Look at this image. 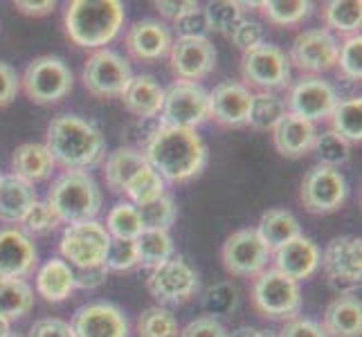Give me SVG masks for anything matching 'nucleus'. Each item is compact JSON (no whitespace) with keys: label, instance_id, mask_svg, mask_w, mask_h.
Returning <instances> with one entry per match:
<instances>
[{"label":"nucleus","instance_id":"obj_1","mask_svg":"<svg viewBox=\"0 0 362 337\" xmlns=\"http://www.w3.org/2000/svg\"><path fill=\"white\" fill-rule=\"evenodd\" d=\"M144 158L165 182H189L207 167V144L196 131L160 126L151 133L144 148Z\"/></svg>","mask_w":362,"mask_h":337},{"label":"nucleus","instance_id":"obj_2","mask_svg":"<svg viewBox=\"0 0 362 337\" xmlns=\"http://www.w3.org/2000/svg\"><path fill=\"white\" fill-rule=\"evenodd\" d=\"M45 146L54 165H61L66 171H88L102 162L106 137L97 124L64 112L47 124Z\"/></svg>","mask_w":362,"mask_h":337},{"label":"nucleus","instance_id":"obj_3","mask_svg":"<svg viewBox=\"0 0 362 337\" xmlns=\"http://www.w3.org/2000/svg\"><path fill=\"white\" fill-rule=\"evenodd\" d=\"M124 18L119 0H72L66 9V34L83 49H102L119 34Z\"/></svg>","mask_w":362,"mask_h":337},{"label":"nucleus","instance_id":"obj_4","mask_svg":"<svg viewBox=\"0 0 362 337\" xmlns=\"http://www.w3.org/2000/svg\"><path fill=\"white\" fill-rule=\"evenodd\" d=\"M45 203L57 211L61 223L95 220L104 203L99 182L88 171H64L52 180Z\"/></svg>","mask_w":362,"mask_h":337},{"label":"nucleus","instance_id":"obj_5","mask_svg":"<svg viewBox=\"0 0 362 337\" xmlns=\"http://www.w3.org/2000/svg\"><path fill=\"white\" fill-rule=\"evenodd\" d=\"M72 70L61 57L43 54L32 59L21 77V88L30 102L52 106L72 93Z\"/></svg>","mask_w":362,"mask_h":337},{"label":"nucleus","instance_id":"obj_6","mask_svg":"<svg viewBox=\"0 0 362 337\" xmlns=\"http://www.w3.org/2000/svg\"><path fill=\"white\" fill-rule=\"evenodd\" d=\"M252 304L257 313L274 321H291L302 310L299 283L284 277L277 270H264L252 283Z\"/></svg>","mask_w":362,"mask_h":337},{"label":"nucleus","instance_id":"obj_7","mask_svg":"<svg viewBox=\"0 0 362 337\" xmlns=\"http://www.w3.org/2000/svg\"><path fill=\"white\" fill-rule=\"evenodd\" d=\"M160 117L162 126L196 131L209 119V90L201 83L176 79L165 90Z\"/></svg>","mask_w":362,"mask_h":337},{"label":"nucleus","instance_id":"obj_8","mask_svg":"<svg viewBox=\"0 0 362 337\" xmlns=\"http://www.w3.org/2000/svg\"><path fill=\"white\" fill-rule=\"evenodd\" d=\"M131 79H133L131 64L110 47L95 49V52L86 59L83 70H81L83 88L99 99L122 97L124 90L129 88Z\"/></svg>","mask_w":362,"mask_h":337},{"label":"nucleus","instance_id":"obj_9","mask_svg":"<svg viewBox=\"0 0 362 337\" xmlns=\"http://www.w3.org/2000/svg\"><path fill=\"white\" fill-rule=\"evenodd\" d=\"M243 85H255L259 93H274L291 85V61L279 45L261 43L241 59Z\"/></svg>","mask_w":362,"mask_h":337},{"label":"nucleus","instance_id":"obj_10","mask_svg":"<svg viewBox=\"0 0 362 337\" xmlns=\"http://www.w3.org/2000/svg\"><path fill=\"white\" fill-rule=\"evenodd\" d=\"M349 196V182L340 169L315 165L302 178L299 201L310 214H331L338 211Z\"/></svg>","mask_w":362,"mask_h":337},{"label":"nucleus","instance_id":"obj_11","mask_svg":"<svg viewBox=\"0 0 362 337\" xmlns=\"http://www.w3.org/2000/svg\"><path fill=\"white\" fill-rule=\"evenodd\" d=\"M146 288L160 304H185L201 288V279L185 256H171L165 264L151 268Z\"/></svg>","mask_w":362,"mask_h":337},{"label":"nucleus","instance_id":"obj_12","mask_svg":"<svg viewBox=\"0 0 362 337\" xmlns=\"http://www.w3.org/2000/svg\"><path fill=\"white\" fill-rule=\"evenodd\" d=\"M110 245V234L99 220H86L68 225L61 236V254L72 268L102 266Z\"/></svg>","mask_w":362,"mask_h":337},{"label":"nucleus","instance_id":"obj_13","mask_svg":"<svg viewBox=\"0 0 362 337\" xmlns=\"http://www.w3.org/2000/svg\"><path fill=\"white\" fill-rule=\"evenodd\" d=\"M338 49H340V43L329 30H324V28L304 30L302 34L295 36L288 61L297 70L320 77L322 72L335 68Z\"/></svg>","mask_w":362,"mask_h":337},{"label":"nucleus","instance_id":"obj_14","mask_svg":"<svg viewBox=\"0 0 362 337\" xmlns=\"http://www.w3.org/2000/svg\"><path fill=\"white\" fill-rule=\"evenodd\" d=\"M338 102V93L327 79L304 74L297 83L291 85L288 99H286V110L291 115L315 124L320 119H329Z\"/></svg>","mask_w":362,"mask_h":337},{"label":"nucleus","instance_id":"obj_15","mask_svg":"<svg viewBox=\"0 0 362 337\" xmlns=\"http://www.w3.org/2000/svg\"><path fill=\"white\" fill-rule=\"evenodd\" d=\"M169 64L178 81L198 83L216 68V47L207 36H178L169 49Z\"/></svg>","mask_w":362,"mask_h":337},{"label":"nucleus","instance_id":"obj_16","mask_svg":"<svg viewBox=\"0 0 362 337\" xmlns=\"http://www.w3.org/2000/svg\"><path fill=\"white\" fill-rule=\"evenodd\" d=\"M221 259L232 277H257L268 266L270 249L261 243L252 227H243L228 236L221 249Z\"/></svg>","mask_w":362,"mask_h":337},{"label":"nucleus","instance_id":"obj_17","mask_svg":"<svg viewBox=\"0 0 362 337\" xmlns=\"http://www.w3.org/2000/svg\"><path fill=\"white\" fill-rule=\"evenodd\" d=\"M320 266L335 288H354L362 279V241L358 236H335L324 247Z\"/></svg>","mask_w":362,"mask_h":337},{"label":"nucleus","instance_id":"obj_18","mask_svg":"<svg viewBox=\"0 0 362 337\" xmlns=\"http://www.w3.org/2000/svg\"><path fill=\"white\" fill-rule=\"evenodd\" d=\"M70 329L74 337H129V319L110 302H93L74 310Z\"/></svg>","mask_w":362,"mask_h":337},{"label":"nucleus","instance_id":"obj_19","mask_svg":"<svg viewBox=\"0 0 362 337\" xmlns=\"http://www.w3.org/2000/svg\"><path fill=\"white\" fill-rule=\"evenodd\" d=\"M252 95L247 85L239 81H223L209 93V119H214L223 129L247 126Z\"/></svg>","mask_w":362,"mask_h":337},{"label":"nucleus","instance_id":"obj_20","mask_svg":"<svg viewBox=\"0 0 362 337\" xmlns=\"http://www.w3.org/2000/svg\"><path fill=\"white\" fill-rule=\"evenodd\" d=\"M124 45H127L133 59L144 61V64H153V61L169 57L173 39L165 23L156 18H142L135 20L129 28L127 36H124Z\"/></svg>","mask_w":362,"mask_h":337},{"label":"nucleus","instance_id":"obj_21","mask_svg":"<svg viewBox=\"0 0 362 337\" xmlns=\"http://www.w3.org/2000/svg\"><path fill=\"white\" fill-rule=\"evenodd\" d=\"M39 252L23 230H0V279H25L34 272Z\"/></svg>","mask_w":362,"mask_h":337},{"label":"nucleus","instance_id":"obj_22","mask_svg":"<svg viewBox=\"0 0 362 337\" xmlns=\"http://www.w3.org/2000/svg\"><path fill=\"white\" fill-rule=\"evenodd\" d=\"M320 256L322 252L313 241L306 236H297V239L274 249V270L299 283L317 272Z\"/></svg>","mask_w":362,"mask_h":337},{"label":"nucleus","instance_id":"obj_23","mask_svg":"<svg viewBox=\"0 0 362 337\" xmlns=\"http://www.w3.org/2000/svg\"><path fill=\"white\" fill-rule=\"evenodd\" d=\"M272 140H274V148L284 158L297 160L313 151L317 140V129L313 122L286 112L281 122L272 129Z\"/></svg>","mask_w":362,"mask_h":337},{"label":"nucleus","instance_id":"obj_24","mask_svg":"<svg viewBox=\"0 0 362 337\" xmlns=\"http://www.w3.org/2000/svg\"><path fill=\"white\" fill-rule=\"evenodd\" d=\"M322 329L329 337H360L362 333V306L356 292L346 290L324 310Z\"/></svg>","mask_w":362,"mask_h":337},{"label":"nucleus","instance_id":"obj_25","mask_svg":"<svg viewBox=\"0 0 362 337\" xmlns=\"http://www.w3.org/2000/svg\"><path fill=\"white\" fill-rule=\"evenodd\" d=\"M119 99L131 115L140 119H151L160 115L162 102H165V88L153 74H137V77L131 79L129 88L124 90Z\"/></svg>","mask_w":362,"mask_h":337},{"label":"nucleus","instance_id":"obj_26","mask_svg":"<svg viewBox=\"0 0 362 337\" xmlns=\"http://www.w3.org/2000/svg\"><path fill=\"white\" fill-rule=\"evenodd\" d=\"M148 167V162L140 148L133 146H119L110 151L104 165V178L106 187L113 194H127V187L133 182V178L140 171Z\"/></svg>","mask_w":362,"mask_h":337},{"label":"nucleus","instance_id":"obj_27","mask_svg":"<svg viewBox=\"0 0 362 337\" xmlns=\"http://www.w3.org/2000/svg\"><path fill=\"white\" fill-rule=\"evenodd\" d=\"M36 201L39 198H36L34 184L16 178L14 173L0 176V223H23V218L28 216V211Z\"/></svg>","mask_w":362,"mask_h":337},{"label":"nucleus","instance_id":"obj_28","mask_svg":"<svg viewBox=\"0 0 362 337\" xmlns=\"http://www.w3.org/2000/svg\"><path fill=\"white\" fill-rule=\"evenodd\" d=\"M54 160L49 155L47 146L39 142H25L16 146L14 155H11V171L14 176L25 182H43L52 176L54 171Z\"/></svg>","mask_w":362,"mask_h":337},{"label":"nucleus","instance_id":"obj_29","mask_svg":"<svg viewBox=\"0 0 362 337\" xmlns=\"http://www.w3.org/2000/svg\"><path fill=\"white\" fill-rule=\"evenodd\" d=\"M74 290V277L72 266L66 264L64 259H49L36 272V292H39L45 302H64Z\"/></svg>","mask_w":362,"mask_h":337},{"label":"nucleus","instance_id":"obj_30","mask_svg":"<svg viewBox=\"0 0 362 337\" xmlns=\"http://www.w3.org/2000/svg\"><path fill=\"white\" fill-rule=\"evenodd\" d=\"M261 243H264L270 252H274L277 247L284 243H288L297 236H302V227H299V220L286 209H268L261 214L257 230Z\"/></svg>","mask_w":362,"mask_h":337},{"label":"nucleus","instance_id":"obj_31","mask_svg":"<svg viewBox=\"0 0 362 337\" xmlns=\"http://www.w3.org/2000/svg\"><path fill=\"white\" fill-rule=\"evenodd\" d=\"M34 306V290L25 279H0V317L21 319Z\"/></svg>","mask_w":362,"mask_h":337},{"label":"nucleus","instance_id":"obj_32","mask_svg":"<svg viewBox=\"0 0 362 337\" xmlns=\"http://www.w3.org/2000/svg\"><path fill=\"white\" fill-rule=\"evenodd\" d=\"M137 266L156 268L173 256V239L169 232L162 230H142L135 239Z\"/></svg>","mask_w":362,"mask_h":337},{"label":"nucleus","instance_id":"obj_33","mask_svg":"<svg viewBox=\"0 0 362 337\" xmlns=\"http://www.w3.org/2000/svg\"><path fill=\"white\" fill-rule=\"evenodd\" d=\"M331 131L338 133L349 144H360L362 140V99L346 97L335 104L331 112Z\"/></svg>","mask_w":362,"mask_h":337},{"label":"nucleus","instance_id":"obj_34","mask_svg":"<svg viewBox=\"0 0 362 337\" xmlns=\"http://www.w3.org/2000/svg\"><path fill=\"white\" fill-rule=\"evenodd\" d=\"M322 20L333 32H340L349 36L360 34L362 23V5L354 0H331L322 7Z\"/></svg>","mask_w":362,"mask_h":337},{"label":"nucleus","instance_id":"obj_35","mask_svg":"<svg viewBox=\"0 0 362 337\" xmlns=\"http://www.w3.org/2000/svg\"><path fill=\"white\" fill-rule=\"evenodd\" d=\"M286 112H288L286 102L277 93H257L252 95L247 126H252L255 131H272Z\"/></svg>","mask_w":362,"mask_h":337},{"label":"nucleus","instance_id":"obj_36","mask_svg":"<svg viewBox=\"0 0 362 337\" xmlns=\"http://www.w3.org/2000/svg\"><path fill=\"white\" fill-rule=\"evenodd\" d=\"M257 7H261L268 23L279 28H293L313 14V3L308 0H268V3H257Z\"/></svg>","mask_w":362,"mask_h":337},{"label":"nucleus","instance_id":"obj_37","mask_svg":"<svg viewBox=\"0 0 362 337\" xmlns=\"http://www.w3.org/2000/svg\"><path fill=\"white\" fill-rule=\"evenodd\" d=\"M144 230L140 211L133 203H117L106 216V232L110 239H124V241H135L140 232Z\"/></svg>","mask_w":362,"mask_h":337},{"label":"nucleus","instance_id":"obj_38","mask_svg":"<svg viewBox=\"0 0 362 337\" xmlns=\"http://www.w3.org/2000/svg\"><path fill=\"white\" fill-rule=\"evenodd\" d=\"M178 319L165 306H151L137 317V337H178Z\"/></svg>","mask_w":362,"mask_h":337},{"label":"nucleus","instance_id":"obj_39","mask_svg":"<svg viewBox=\"0 0 362 337\" xmlns=\"http://www.w3.org/2000/svg\"><path fill=\"white\" fill-rule=\"evenodd\" d=\"M243 3H236V0H216V3H209L203 14L207 20V32H218L230 36L234 28L243 20Z\"/></svg>","mask_w":362,"mask_h":337},{"label":"nucleus","instance_id":"obj_40","mask_svg":"<svg viewBox=\"0 0 362 337\" xmlns=\"http://www.w3.org/2000/svg\"><path fill=\"white\" fill-rule=\"evenodd\" d=\"M313 151L320 160L317 165L340 169L342 165H346L349 158H351V144H349L346 140H342L338 133L324 131V133H317Z\"/></svg>","mask_w":362,"mask_h":337},{"label":"nucleus","instance_id":"obj_41","mask_svg":"<svg viewBox=\"0 0 362 337\" xmlns=\"http://www.w3.org/2000/svg\"><path fill=\"white\" fill-rule=\"evenodd\" d=\"M137 211H140V218H142L144 230H162V232H169V227L178 218V207H176V203H173L167 194L156 198V201H151V203L140 205V207H137Z\"/></svg>","mask_w":362,"mask_h":337},{"label":"nucleus","instance_id":"obj_42","mask_svg":"<svg viewBox=\"0 0 362 337\" xmlns=\"http://www.w3.org/2000/svg\"><path fill=\"white\" fill-rule=\"evenodd\" d=\"M127 196L131 198L135 207L151 203L156 198L165 196V180H162L151 167H146L144 171L137 173L133 182L127 187Z\"/></svg>","mask_w":362,"mask_h":337},{"label":"nucleus","instance_id":"obj_43","mask_svg":"<svg viewBox=\"0 0 362 337\" xmlns=\"http://www.w3.org/2000/svg\"><path fill=\"white\" fill-rule=\"evenodd\" d=\"M338 74L346 81H360L362 79V39L358 36H349V39L338 49Z\"/></svg>","mask_w":362,"mask_h":337},{"label":"nucleus","instance_id":"obj_44","mask_svg":"<svg viewBox=\"0 0 362 337\" xmlns=\"http://www.w3.org/2000/svg\"><path fill=\"white\" fill-rule=\"evenodd\" d=\"M236 302H239V290H236L230 281L211 285V288H207L203 295V308L209 313V317H214V319H216V315L232 313Z\"/></svg>","mask_w":362,"mask_h":337},{"label":"nucleus","instance_id":"obj_45","mask_svg":"<svg viewBox=\"0 0 362 337\" xmlns=\"http://www.w3.org/2000/svg\"><path fill=\"white\" fill-rule=\"evenodd\" d=\"M23 225H25V234H34V236H47L52 234L61 220L57 216V211L49 207L45 201H36L32 205V209L28 211V216L23 218Z\"/></svg>","mask_w":362,"mask_h":337},{"label":"nucleus","instance_id":"obj_46","mask_svg":"<svg viewBox=\"0 0 362 337\" xmlns=\"http://www.w3.org/2000/svg\"><path fill=\"white\" fill-rule=\"evenodd\" d=\"M104 266L108 272H129L137 266V252H135V241H124V239H110L108 252L104 259Z\"/></svg>","mask_w":362,"mask_h":337},{"label":"nucleus","instance_id":"obj_47","mask_svg":"<svg viewBox=\"0 0 362 337\" xmlns=\"http://www.w3.org/2000/svg\"><path fill=\"white\" fill-rule=\"evenodd\" d=\"M264 25L257 23V20H247L243 18L239 25L234 28V32L230 34L232 43L241 49V52H250V49H255L257 45L264 43Z\"/></svg>","mask_w":362,"mask_h":337},{"label":"nucleus","instance_id":"obj_48","mask_svg":"<svg viewBox=\"0 0 362 337\" xmlns=\"http://www.w3.org/2000/svg\"><path fill=\"white\" fill-rule=\"evenodd\" d=\"M178 337H230V333L218 319L205 315L187 324Z\"/></svg>","mask_w":362,"mask_h":337},{"label":"nucleus","instance_id":"obj_49","mask_svg":"<svg viewBox=\"0 0 362 337\" xmlns=\"http://www.w3.org/2000/svg\"><path fill=\"white\" fill-rule=\"evenodd\" d=\"M21 93V77L14 66L0 61V108L9 106Z\"/></svg>","mask_w":362,"mask_h":337},{"label":"nucleus","instance_id":"obj_50","mask_svg":"<svg viewBox=\"0 0 362 337\" xmlns=\"http://www.w3.org/2000/svg\"><path fill=\"white\" fill-rule=\"evenodd\" d=\"M28 337H74L70 324L59 317H43L32 324Z\"/></svg>","mask_w":362,"mask_h":337},{"label":"nucleus","instance_id":"obj_51","mask_svg":"<svg viewBox=\"0 0 362 337\" xmlns=\"http://www.w3.org/2000/svg\"><path fill=\"white\" fill-rule=\"evenodd\" d=\"M277 337H329V335L324 333L322 324L306 317H295L291 321H286V326Z\"/></svg>","mask_w":362,"mask_h":337},{"label":"nucleus","instance_id":"obj_52","mask_svg":"<svg viewBox=\"0 0 362 337\" xmlns=\"http://www.w3.org/2000/svg\"><path fill=\"white\" fill-rule=\"evenodd\" d=\"M72 277H74V288H83V290H93L99 288L106 277H108V268L102 266H93V268H72Z\"/></svg>","mask_w":362,"mask_h":337},{"label":"nucleus","instance_id":"obj_53","mask_svg":"<svg viewBox=\"0 0 362 337\" xmlns=\"http://www.w3.org/2000/svg\"><path fill=\"white\" fill-rule=\"evenodd\" d=\"M176 30L180 36H205L207 32V20L201 7H196L192 11H187L185 16L176 20Z\"/></svg>","mask_w":362,"mask_h":337},{"label":"nucleus","instance_id":"obj_54","mask_svg":"<svg viewBox=\"0 0 362 337\" xmlns=\"http://www.w3.org/2000/svg\"><path fill=\"white\" fill-rule=\"evenodd\" d=\"M153 7L160 11V16H165V18L176 23L180 16L187 14V11L196 9L198 3H194V0H156Z\"/></svg>","mask_w":362,"mask_h":337},{"label":"nucleus","instance_id":"obj_55","mask_svg":"<svg viewBox=\"0 0 362 337\" xmlns=\"http://www.w3.org/2000/svg\"><path fill=\"white\" fill-rule=\"evenodd\" d=\"M18 14H25V16H47L52 14L57 3L54 0H43V3H28V0H16L14 3Z\"/></svg>","mask_w":362,"mask_h":337},{"label":"nucleus","instance_id":"obj_56","mask_svg":"<svg viewBox=\"0 0 362 337\" xmlns=\"http://www.w3.org/2000/svg\"><path fill=\"white\" fill-rule=\"evenodd\" d=\"M230 337H277L270 331H264V329H255V326H241L236 329Z\"/></svg>","mask_w":362,"mask_h":337},{"label":"nucleus","instance_id":"obj_57","mask_svg":"<svg viewBox=\"0 0 362 337\" xmlns=\"http://www.w3.org/2000/svg\"><path fill=\"white\" fill-rule=\"evenodd\" d=\"M9 333H11V331H9V321L0 317V337H5V335H9Z\"/></svg>","mask_w":362,"mask_h":337},{"label":"nucleus","instance_id":"obj_58","mask_svg":"<svg viewBox=\"0 0 362 337\" xmlns=\"http://www.w3.org/2000/svg\"><path fill=\"white\" fill-rule=\"evenodd\" d=\"M5 337H23V335H18V333H9V335H5Z\"/></svg>","mask_w":362,"mask_h":337},{"label":"nucleus","instance_id":"obj_59","mask_svg":"<svg viewBox=\"0 0 362 337\" xmlns=\"http://www.w3.org/2000/svg\"><path fill=\"white\" fill-rule=\"evenodd\" d=\"M0 176H3V173H0Z\"/></svg>","mask_w":362,"mask_h":337}]
</instances>
